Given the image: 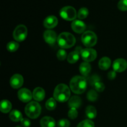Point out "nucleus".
<instances>
[{
	"mask_svg": "<svg viewBox=\"0 0 127 127\" xmlns=\"http://www.w3.org/2000/svg\"><path fill=\"white\" fill-rule=\"evenodd\" d=\"M69 86L73 93L77 94H81L86 89L87 81L84 77L76 76L71 79Z\"/></svg>",
	"mask_w": 127,
	"mask_h": 127,
	"instance_id": "1",
	"label": "nucleus"
},
{
	"mask_svg": "<svg viewBox=\"0 0 127 127\" xmlns=\"http://www.w3.org/2000/svg\"><path fill=\"white\" fill-rule=\"evenodd\" d=\"M71 95L70 89L67 85L64 84H60L54 90L53 97L57 101L64 102L69 100Z\"/></svg>",
	"mask_w": 127,
	"mask_h": 127,
	"instance_id": "2",
	"label": "nucleus"
},
{
	"mask_svg": "<svg viewBox=\"0 0 127 127\" xmlns=\"http://www.w3.org/2000/svg\"><path fill=\"white\" fill-rule=\"evenodd\" d=\"M58 44L61 48H71L76 43V38L72 33L69 32H62L58 35L57 38Z\"/></svg>",
	"mask_w": 127,
	"mask_h": 127,
	"instance_id": "3",
	"label": "nucleus"
},
{
	"mask_svg": "<svg viewBox=\"0 0 127 127\" xmlns=\"http://www.w3.org/2000/svg\"><path fill=\"white\" fill-rule=\"evenodd\" d=\"M25 113L31 119H37L40 115L41 106L37 102H31L25 107Z\"/></svg>",
	"mask_w": 127,
	"mask_h": 127,
	"instance_id": "4",
	"label": "nucleus"
},
{
	"mask_svg": "<svg viewBox=\"0 0 127 127\" xmlns=\"http://www.w3.org/2000/svg\"><path fill=\"white\" fill-rule=\"evenodd\" d=\"M81 41L86 47L90 48L96 44L97 37L94 32L88 31L84 32L82 35Z\"/></svg>",
	"mask_w": 127,
	"mask_h": 127,
	"instance_id": "5",
	"label": "nucleus"
},
{
	"mask_svg": "<svg viewBox=\"0 0 127 127\" xmlns=\"http://www.w3.org/2000/svg\"><path fill=\"white\" fill-rule=\"evenodd\" d=\"M77 12L75 9L72 6H64L61 9L60 15L66 21H74L77 17Z\"/></svg>",
	"mask_w": 127,
	"mask_h": 127,
	"instance_id": "6",
	"label": "nucleus"
},
{
	"mask_svg": "<svg viewBox=\"0 0 127 127\" xmlns=\"http://www.w3.org/2000/svg\"><path fill=\"white\" fill-rule=\"evenodd\" d=\"M27 35V29L24 25H19L15 28L13 32V37L17 42H22Z\"/></svg>",
	"mask_w": 127,
	"mask_h": 127,
	"instance_id": "7",
	"label": "nucleus"
},
{
	"mask_svg": "<svg viewBox=\"0 0 127 127\" xmlns=\"http://www.w3.org/2000/svg\"><path fill=\"white\" fill-rule=\"evenodd\" d=\"M81 56L85 62H91L97 58V52L94 49L86 48L81 49Z\"/></svg>",
	"mask_w": 127,
	"mask_h": 127,
	"instance_id": "8",
	"label": "nucleus"
},
{
	"mask_svg": "<svg viewBox=\"0 0 127 127\" xmlns=\"http://www.w3.org/2000/svg\"><path fill=\"white\" fill-rule=\"evenodd\" d=\"M112 66L115 72L121 73L127 69V62L124 58H118L114 61Z\"/></svg>",
	"mask_w": 127,
	"mask_h": 127,
	"instance_id": "9",
	"label": "nucleus"
},
{
	"mask_svg": "<svg viewBox=\"0 0 127 127\" xmlns=\"http://www.w3.org/2000/svg\"><path fill=\"white\" fill-rule=\"evenodd\" d=\"M18 98L23 102H28L33 97V94L27 88H22L18 91Z\"/></svg>",
	"mask_w": 127,
	"mask_h": 127,
	"instance_id": "10",
	"label": "nucleus"
},
{
	"mask_svg": "<svg viewBox=\"0 0 127 127\" xmlns=\"http://www.w3.org/2000/svg\"><path fill=\"white\" fill-rule=\"evenodd\" d=\"M23 83V77L19 74H14L10 79V85L14 89H18L21 88Z\"/></svg>",
	"mask_w": 127,
	"mask_h": 127,
	"instance_id": "11",
	"label": "nucleus"
},
{
	"mask_svg": "<svg viewBox=\"0 0 127 127\" xmlns=\"http://www.w3.org/2000/svg\"><path fill=\"white\" fill-rule=\"evenodd\" d=\"M43 38L45 41L49 45H53L55 43L58 37L55 31L52 30H47L43 33Z\"/></svg>",
	"mask_w": 127,
	"mask_h": 127,
	"instance_id": "12",
	"label": "nucleus"
},
{
	"mask_svg": "<svg viewBox=\"0 0 127 127\" xmlns=\"http://www.w3.org/2000/svg\"><path fill=\"white\" fill-rule=\"evenodd\" d=\"M85 23L80 20H74L71 23V28L74 32L78 33H83L86 29Z\"/></svg>",
	"mask_w": 127,
	"mask_h": 127,
	"instance_id": "13",
	"label": "nucleus"
},
{
	"mask_svg": "<svg viewBox=\"0 0 127 127\" xmlns=\"http://www.w3.org/2000/svg\"><path fill=\"white\" fill-rule=\"evenodd\" d=\"M58 19L55 16H49L45 19L43 21V26L48 29H51L56 26L58 24Z\"/></svg>",
	"mask_w": 127,
	"mask_h": 127,
	"instance_id": "14",
	"label": "nucleus"
},
{
	"mask_svg": "<svg viewBox=\"0 0 127 127\" xmlns=\"http://www.w3.org/2000/svg\"><path fill=\"white\" fill-rule=\"evenodd\" d=\"M32 94H33V98L35 99V100L38 102L43 100L45 97V90L43 88H40V87L36 88L33 90Z\"/></svg>",
	"mask_w": 127,
	"mask_h": 127,
	"instance_id": "15",
	"label": "nucleus"
},
{
	"mask_svg": "<svg viewBox=\"0 0 127 127\" xmlns=\"http://www.w3.org/2000/svg\"><path fill=\"white\" fill-rule=\"evenodd\" d=\"M79 47H77L76 50L71 52L67 57L68 62L71 64H74L76 63L79 58V55H81V50H79Z\"/></svg>",
	"mask_w": 127,
	"mask_h": 127,
	"instance_id": "16",
	"label": "nucleus"
},
{
	"mask_svg": "<svg viewBox=\"0 0 127 127\" xmlns=\"http://www.w3.org/2000/svg\"><path fill=\"white\" fill-rule=\"evenodd\" d=\"M40 125L42 127H55L56 125L55 120L51 117H44L40 120Z\"/></svg>",
	"mask_w": 127,
	"mask_h": 127,
	"instance_id": "17",
	"label": "nucleus"
},
{
	"mask_svg": "<svg viewBox=\"0 0 127 127\" xmlns=\"http://www.w3.org/2000/svg\"><path fill=\"white\" fill-rule=\"evenodd\" d=\"M82 100L79 97L74 95L69 100L68 105L70 108H74V109H78L81 105Z\"/></svg>",
	"mask_w": 127,
	"mask_h": 127,
	"instance_id": "18",
	"label": "nucleus"
},
{
	"mask_svg": "<svg viewBox=\"0 0 127 127\" xmlns=\"http://www.w3.org/2000/svg\"><path fill=\"white\" fill-rule=\"evenodd\" d=\"M111 64V60L108 57H102L99 62V67L102 70H107Z\"/></svg>",
	"mask_w": 127,
	"mask_h": 127,
	"instance_id": "19",
	"label": "nucleus"
},
{
	"mask_svg": "<svg viewBox=\"0 0 127 127\" xmlns=\"http://www.w3.org/2000/svg\"><path fill=\"white\" fill-rule=\"evenodd\" d=\"M11 108H12V105H11V103L9 100L4 99V100H2L1 102L0 110L2 113L6 114V113L9 112L10 110H11Z\"/></svg>",
	"mask_w": 127,
	"mask_h": 127,
	"instance_id": "20",
	"label": "nucleus"
},
{
	"mask_svg": "<svg viewBox=\"0 0 127 127\" xmlns=\"http://www.w3.org/2000/svg\"><path fill=\"white\" fill-rule=\"evenodd\" d=\"M9 119L13 122H19L21 121L23 119L22 114L20 111L17 110H13L10 112Z\"/></svg>",
	"mask_w": 127,
	"mask_h": 127,
	"instance_id": "21",
	"label": "nucleus"
},
{
	"mask_svg": "<svg viewBox=\"0 0 127 127\" xmlns=\"http://www.w3.org/2000/svg\"><path fill=\"white\" fill-rule=\"evenodd\" d=\"M91 66L88 62H83L79 66V71L83 76H87L91 71Z\"/></svg>",
	"mask_w": 127,
	"mask_h": 127,
	"instance_id": "22",
	"label": "nucleus"
},
{
	"mask_svg": "<svg viewBox=\"0 0 127 127\" xmlns=\"http://www.w3.org/2000/svg\"><path fill=\"white\" fill-rule=\"evenodd\" d=\"M86 115L89 119H94L96 117L97 110L94 107L89 105L86 109Z\"/></svg>",
	"mask_w": 127,
	"mask_h": 127,
	"instance_id": "23",
	"label": "nucleus"
},
{
	"mask_svg": "<svg viewBox=\"0 0 127 127\" xmlns=\"http://www.w3.org/2000/svg\"><path fill=\"white\" fill-rule=\"evenodd\" d=\"M88 14H89V10L86 7H81L78 11L77 17L79 19H84L88 17Z\"/></svg>",
	"mask_w": 127,
	"mask_h": 127,
	"instance_id": "24",
	"label": "nucleus"
},
{
	"mask_svg": "<svg viewBox=\"0 0 127 127\" xmlns=\"http://www.w3.org/2000/svg\"><path fill=\"white\" fill-rule=\"evenodd\" d=\"M46 108L48 110H54L57 106V102L54 98H50L46 102Z\"/></svg>",
	"mask_w": 127,
	"mask_h": 127,
	"instance_id": "25",
	"label": "nucleus"
},
{
	"mask_svg": "<svg viewBox=\"0 0 127 127\" xmlns=\"http://www.w3.org/2000/svg\"><path fill=\"white\" fill-rule=\"evenodd\" d=\"M19 47V44L17 42L14 41L9 42L7 44V49L10 52H16V50H17Z\"/></svg>",
	"mask_w": 127,
	"mask_h": 127,
	"instance_id": "26",
	"label": "nucleus"
},
{
	"mask_svg": "<svg viewBox=\"0 0 127 127\" xmlns=\"http://www.w3.org/2000/svg\"><path fill=\"white\" fill-rule=\"evenodd\" d=\"M97 93H96L95 91L93 90V89H91V90L89 91L88 93V94H87V98H88V99L89 101H95L97 99Z\"/></svg>",
	"mask_w": 127,
	"mask_h": 127,
	"instance_id": "27",
	"label": "nucleus"
},
{
	"mask_svg": "<svg viewBox=\"0 0 127 127\" xmlns=\"http://www.w3.org/2000/svg\"><path fill=\"white\" fill-rule=\"evenodd\" d=\"M77 127H95V125L92 120L88 119V120H84L81 122Z\"/></svg>",
	"mask_w": 127,
	"mask_h": 127,
	"instance_id": "28",
	"label": "nucleus"
},
{
	"mask_svg": "<svg viewBox=\"0 0 127 127\" xmlns=\"http://www.w3.org/2000/svg\"><path fill=\"white\" fill-rule=\"evenodd\" d=\"M117 7L120 11H127V0H120L118 2Z\"/></svg>",
	"mask_w": 127,
	"mask_h": 127,
	"instance_id": "29",
	"label": "nucleus"
},
{
	"mask_svg": "<svg viewBox=\"0 0 127 127\" xmlns=\"http://www.w3.org/2000/svg\"><path fill=\"white\" fill-rule=\"evenodd\" d=\"M57 58L59 60L63 61L64 60L66 59L67 57V53L63 49H60L57 52Z\"/></svg>",
	"mask_w": 127,
	"mask_h": 127,
	"instance_id": "30",
	"label": "nucleus"
},
{
	"mask_svg": "<svg viewBox=\"0 0 127 127\" xmlns=\"http://www.w3.org/2000/svg\"><path fill=\"white\" fill-rule=\"evenodd\" d=\"M95 90L98 92H102L105 89V85L100 81H97L94 84Z\"/></svg>",
	"mask_w": 127,
	"mask_h": 127,
	"instance_id": "31",
	"label": "nucleus"
},
{
	"mask_svg": "<svg viewBox=\"0 0 127 127\" xmlns=\"http://www.w3.org/2000/svg\"><path fill=\"white\" fill-rule=\"evenodd\" d=\"M78 110L76 109H74V108H71L70 110L68 111V115L71 119H76L77 117H78Z\"/></svg>",
	"mask_w": 127,
	"mask_h": 127,
	"instance_id": "32",
	"label": "nucleus"
},
{
	"mask_svg": "<svg viewBox=\"0 0 127 127\" xmlns=\"http://www.w3.org/2000/svg\"><path fill=\"white\" fill-rule=\"evenodd\" d=\"M58 127H69L70 126V122L68 120L65 119H61L58 122Z\"/></svg>",
	"mask_w": 127,
	"mask_h": 127,
	"instance_id": "33",
	"label": "nucleus"
},
{
	"mask_svg": "<svg viewBox=\"0 0 127 127\" xmlns=\"http://www.w3.org/2000/svg\"><path fill=\"white\" fill-rule=\"evenodd\" d=\"M21 125L24 127H29L31 125V122L30 121L29 119L25 118V119H22V120L21 121Z\"/></svg>",
	"mask_w": 127,
	"mask_h": 127,
	"instance_id": "34",
	"label": "nucleus"
},
{
	"mask_svg": "<svg viewBox=\"0 0 127 127\" xmlns=\"http://www.w3.org/2000/svg\"><path fill=\"white\" fill-rule=\"evenodd\" d=\"M116 72L115 71H110L107 74V77L110 80H113L116 78Z\"/></svg>",
	"mask_w": 127,
	"mask_h": 127,
	"instance_id": "35",
	"label": "nucleus"
},
{
	"mask_svg": "<svg viewBox=\"0 0 127 127\" xmlns=\"http://www.w3.org/2000/svg\"><path fill=\"white\" fill-rule=\"evenodd\" d=\"M20 127V126H17V127Z\"/></svg>",
	"mask_w": 127,
	"mask_h": 127,
	"instance_id": "36",
	"label": "nucleus"
}]
</instances>
